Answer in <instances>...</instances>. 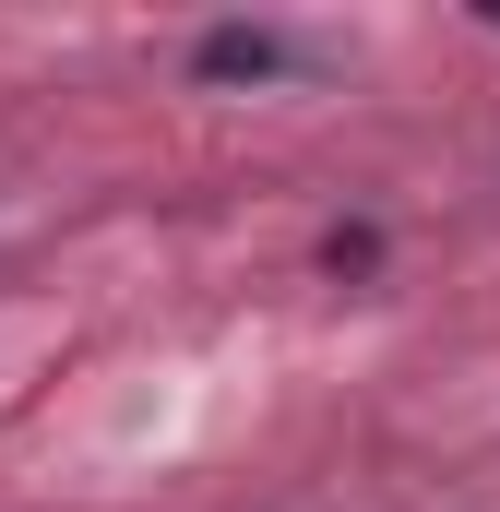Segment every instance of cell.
<instances>
[{"instance_id": "cell-1", "label": "cell", "mask_w": 500, "mask_h": 512, "mask_svg": "<svg viewBox=\"0 0 500 512\" xmlns=\"http://www.w3.org/2000/svg\"><path fill=\"white\" fill-rule=\"evenodd\" d=\"M286 60H298V48H286V36H274V24H215V36H203V48H191V72H203V84H262V72H286Z\"/></svg>"}]
</instances>
